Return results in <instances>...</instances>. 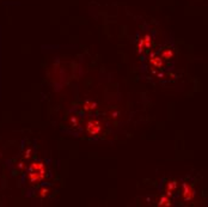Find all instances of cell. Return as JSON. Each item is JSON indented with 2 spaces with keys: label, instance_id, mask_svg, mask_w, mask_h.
<instances>
[{
  "label": "cell",
  "instance_id": "1",
  "mask_svg": "<svg viewBox=\"0 0 208 207\" xmlns=\"http://www.w3.org/2000/svg\"><path fill=\"white\" fill-rule=\"evenodd\" d=\"M101 131H102V126H101L99 121L92 120V119L87 121V123H86V132H87L89 134H91V135H97V134L101 133Z\"/></svg>",
  "mask_w": 208,
  "mask_h": 207
},
{
  "label": "cell",
  "instance_id": "2",
  "mask_svg": "<svg viewBox=\"0 0 208 207\" xmlns=\"http://www.w3.org/2000/svg\"><path fill=\"white\" fill-rule=\"evenodd\" d=\"M151 47V36L150 35H145L140 41L138 44V50L139 53H141L143 49H147Z\"/></svg>",
  "mask_w": 208,
  "mask_h": 207
},
{
  "label": "cell",
  "instance_id": "3",
  "mask_svg": "<svg viewBox=\"0 0 208 207\" xmlns=\"http://www.w3.org/2000/svg\"><path fill=\"white\" fill-rule=\"evenodd\" d=\"M184 193H183V196L185 200H190L193 196H194V189L191 187H189L188 184H184Z\"/></svg>",
  "mask_w": 208,
  "mask_h": 207
},
{
  "label": "cell",
  "instance_id": "4",
  "mask_svg": "<svg viewBox=\"0 0 208 207\" xmlns=\"http://www.w3.org/2000/svg\"><path fill=\"white\" fill-rule=\"evenodd\" d=\"M150 62H151L153 66L158 67V68H160V67L163 66V59H162V58H158V56H151Z\"/></svg>",
  "mask_w": 208,
  "mask_h": 207
},
{
  "label": "cell",
  "instance_id": "5",
  "mask_svg": "<svg viewBox=\"0 0 208 207\" xmlns=\"http://www.w3.org/2000/svg\"><path fill=\"white\" fill-rule=\"evenodd\" d=\"M96 108H97V104L95 103V102H92V101H86V102H84V110H86V111L95 110Z\"/></svg>",
  "mask_w": 208,
  "mask_h": 207
},
{
  "label": "cell",
  "instance_id": "6",
  "mask_svg": "<svg viewBox=\"0 0 208 207\" xmlns=\"http://www.w3.org/2000/svg\"><path fill=\"white\" fill-rule=\"evenodd\" d=\"M176 187H177V183H176L175 181L170 182V183L168 184V195H171V194H172V192L176 189Z\"/></svg>",
  "mask_w": 208,
  "mask_h": 207
},
{
  "label": "cell",
  "instance_id": "7",
  "mask_svg": "<svg viewBox=\"0 0 208 207\" xmlns=\"http://www.w3.org/2000/svg\"><path fill=\"white\" fill-rule=\"evenodd\" d=\"M173 55V52L171 50V49H168V50H165V52H163L162 53V59H170V58H172Z\"/></svg>",
  "mask_w": 208,
  "mask_h": 207
},
{
  "label": "cell",
  "instance_id": "8",
  "mask_svg": "<svg viewBox=\"0 0 208 207\" xmlns=\"http://www.w3.org/2000/svg\"><path fill=\"white\" fill-rule=\"evenodd\" d=\"M158 205H159V206H170V200H169V198H168V196H162V199H160V201H159Z\"/></svg>",
  "mask_w": 208,
  "mask_h": 207
}]
</instances>
